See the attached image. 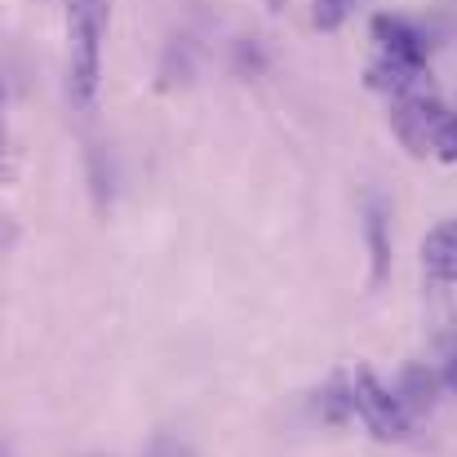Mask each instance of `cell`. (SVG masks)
I'll return each instance as SVG.
<instances>
[{
    "instance_id": "cell-1",
    "label": "cell",
    "mask_w": 457,
    "mask_h": 457,
    "mask_svg": "<svg viewBox=\"0 0 457 457\" xmlns=\"http://www.w3.org/2000/svg\"><path fill=\"white\" fill-rule=\"evenodd\" d=\"M103 76V0H67V94L89 107Z\"/></svg>"
},
{
    "instance_id": "cell-2",
    "label": "cell",
    "mask_w": 457,
    "mask_h": 457,
    "mask_svg": "<svg viewBox=\"0 0 457 457\" xmlns=\"http://www.w3.org/2000/svg\"><path fill=\"white\" fill-rule=\"evenodd\" d=\"M351 400H355V413H360V422L369 427L373 440L400 445V440L413 436V413L395 400V391L369 364H355V373H351Z\"/></svg>"
},
{
    "instance_id": "cell-3",
    "label": "cell",
    "mask_w": 457,
    "mask_h": 457,
    "mask_svg": "<svg viewBox=\"0 0 457 457\" xmlns=\"http://www.w3.org/2000/svg\"><path fill=\"white\" fill-rule=\"evenodd\" d=\"M445 103L440 98H427V94H409V98H395L391 107V129L395 138L404 143L409 155H431V143H436V129L445 125Z\"/></svg>"
},
{
    "instance_id": "cell-4",
    "label": "cell",
    "mask_w": 457,
    "mask_h": 457,
    "mask_svg": "<svg viewBox=\"0 0 457 457\" xmlns=\"http://www.w3.org/2000/svg\"><path fill=\"white\" fill-rule=\"evenodd\" d=\"M369 31H373V45L382 49V58H386V62H400V67L427 71L431 49H427V40H422V31H418V27H409V22H404V18H395V13H378Z\"/></svg>"
},
{
    "instance_id": "cell-5",
    "label": "cell",
    "mask_w": 457,
    "mask_h": 457,
    "mask_svg": "<svg viewBox=\"0 0 457 457\" xmlns=\"http://www.w3.org/2000/svg\"><path fill=\"white\" fill-rule=\"evenodd\" d=\"M422 267H427L431 280L457 289V218H445L440 227L427 231V240H422Z\"/></svg>"
},
{
    "instance_id": "cell-6",
    "label": "cell",
    "mask_w": 457,
    "mask_h": 457,
    "mask_svg": "<svg viewBox=\"0 0 457 457\" xmlns=\"http://www.w3.org/2000/svg\"><path fill=\"white\" fill-rule=\"evenodd\" d=\"M440 382H445V378H436L427 364H400L391 391H395V400H400L409 413H431L436 400H440Z\"/></svg>"
},
{
    "instance_id": "cell-7",
    "label": "cell",
    "mask_w": 457,
    "mask_h": 457,
    "mask_svg": "<svg viewBox=\"0 0 457 457\" xmlns=\"http://www.w3.org/2000/svg\"><path fill=\"white\" fill-rule=\"evenodd\" d=\"M369 245H373V285H382V280H386V267H391V245H386L382 209L369 213Z\"/></svg>"
},
{
    "instance_id": "cell-8",
    "label": "cell",
    "mask_w": 457,
    "mask_h": 457,
    "mask_svg": "<svg viewBox=\"0 0 457 457\" xmlns=\"http://www.w3.org/2000/svg\"><path fill=\"white\" fill-rule=\"evenodd\" d=\"M355 4H360V0H311V22H315V31H337V27L351 18Z\"/></svg>"
},
{
    "instance_id": "cell-9",
    "label": "cell",
    "mask_w": 457,
    "mask_h": 457,
    "mask_svg": "<svg viewBox=\"0 0 457 457\" xmlns=\"http://www.w3.org/2000/svg\"><path fill=\"white\" fill-rule=\"evenodd\" d=\"M431 155H436L440 164H457V112H449V116H445V125L436 129Z\"/></svg>"
},
{
    "instance_id": "cell-10",
    "label": "cell",
    "mask_w": 457,
    "mask_h": 457,
    "mask_svg": "<svg viewBox=\"0 0 457 457\" xmlns=\"http://www.w3.org/2000/svg\"><path fill=\"white\" fill-rule=\"evenodd\" d=\"M445 386H449V391L457 395V355L449 360V364H445Z\"/></svg>"
}]
</instances>
